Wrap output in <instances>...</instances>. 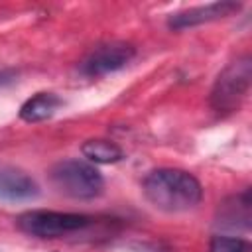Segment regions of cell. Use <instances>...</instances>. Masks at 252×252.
I'll list each match as a JSON object with an SVG mask.
<instances>
[{"label": "cell", "instance_id": "1", "mask_svg": "<svg viewBox=\"0 0 252 252\" xmlns=\"http://www.w3.org/2000/svg\"><path fill=\"white\" fill-rule=\"evenodd\" d=\"M144 197L159 211L183 213L193 209L201 197L203 189L195 175L183 169L161 167L146 175L142 185Z\"/></svg>", "mask_w": 252, "mask_h": 252}, {"label": "cell", "instance_id": "4", "mask_svg": "<svg viewBox=\"0 0 252 252\" xmlns=\"http://www.w3.org/2000/svg\"><path fill=\"white\" fill-rule=\"evenodd\" d=\"M252 81V63L250 57L236 59L230 63L215 81L211 91V104L219 112H232L238 110L242 100L248 94Z\"/></svg>", "mask_w": 252, "mask_h": 252}, {"label": "cell", "instance_id": "6", "mask_svg": "<svg viewBox=\"0 0 252 252\" xmlns=\"http://www.w3.org/2000/svg\"><path fill=\"white\" fill-rule=\"evenodd\" d=\"M240 10L238 2H230V0H222V2H213L207 6H195L183 12H177L169 18V28L173 30H185V28H193L199 24H207V22H215L220 18H226L234 12Z\"/></svg>", "mask_w": 252, "mask_h": 252}, {"label": "cell", "instance_id": "3", "mask_svg": "<svg viewBox=\"0 0 252 252\" xmlns=\"http://www.w3.org/2000/svg\"><path fill=\"white\" fill-rule=\"evenodd\" d=\"M16 224L22 232L37 238H59L73 234L91 224L87 215L79 213H61V211H26L16 219Z\"/></svg>", "mask_w": 252, "mask_h": 252}, {"label": "cell", "instance_id": "2", "mask_svg": "<svg viewBox=\"0 0 252 252\" xmlns=\"http://www.w3.org/2000/svg\"><path fill=\"white\" fill-rule=\"evenodd\" d=\"M49 177L59 193L73 199H94L104 187L100 171L85 159H63L51 167Z\"/></svg>", "mask_w": 252, "mask_h": 252}, {"label": "cell", "instance_id": "8", "mask_svg": "<svg viewBox=\"0 0 252 252\" xmlns=\"http://www.w3.org/2000/svg\"><path fill=\"white\" fill-rule=\"evenodd\" d=\"M63 100L55 93H37L32 98H28L20 108V118L26 122H41L51 118Z\"/></svg>", "mask_w": 252, "mask_h": 252}, {"label": "cell", "instance_id": "7", "mask_svg": "<svg viewBox=\"0 0 252 252\" xmlns=\"http://www.w3.org/2000/svg\"><path fill=\"white\" fill-rule=\"evenodd\" d=\"M37 183L22 169L0 167V199L2 201H30L37 197Z\"/></svg>", "mask_w": 252, "mask_h": 252}, {"label": "cell", "instance_id": "10", "mask_svg": "<svg viewBox=\"0 0 252 252\" xmlns=\"http://www.w3.org/2000/svg\"><path fill=\"white\" fill-rule=\"evenodd\" d=\"M209 252H250V244L236 236H213Z\"/></svg>", "mask_w": 252, "mask_h": 252}, {"label": "cell", "instance_id": "5", "mask_svg": "<svg viewBox=\"0 0 252 252\" xmlns=\"http://www.w3.org/2000/svg\"><path fill=\"white\" fill-rule=\"evenodd\" d=\"M134 53H136L134 45H130L126 41L102 43L87 55V59L81 65V71L87 77H102V75L114 73V71L122 69L124 65H128L132 61Z\"/></svg>", "mask_w": 252, "mask_h": 252}, {"label": "cell", "instance_id": "9", "mask_svg": "<svg viewBox=\"0 0 252 252\" xmlns=\"http://www.w3.org/2000/svg\"><path fill=\"white\" fill-rule=\"evenodd\" d=\"M81 152L93 163H116L124 158V152L120 150V146H116L114 142L104 140V138L87 140L81 146Z\"/></svg>", "mask_w": 252, "mask_h": 252}]
</instances>
